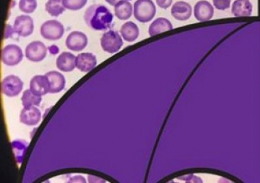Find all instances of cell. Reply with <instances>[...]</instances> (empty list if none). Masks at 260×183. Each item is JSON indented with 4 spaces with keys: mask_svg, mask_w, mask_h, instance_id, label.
<instances>
[{
    "mask_svg": "<svg viewBox=\"0 0 260 183\" xmlns=\"http://www.w3.org/2000/svg\"><path fill=\"white\" fill-rule=\"evenodd\" d=\"M84 18L85 23L91 29L104 30L111 26L113 14L104 5H94L88 7Z\"/></svg>",
    "mask_w": 260,
    "mask_h": 183,
    "instance_id": "6da1fadb",
    "label": "cell"
},
{
    "mask_svg": "<svg viewBox=\"0 0 260 183\" xmlns=\"http://www.w3.org/2000/svg\"><path fill=\"white\" fill-rule=\"evenodd\" d=\"M134 16L140 23L151 21L156 14V7L152 0H137L134 5Z\"/></svg>",
    "mask_w": 260,
    "mask_h": 183,
    "instance_id": "7a4b0ae2",
    "label": "cell"
},
{
    "mask_svg": "<svg viewBox=\"0 0 260 183\" xmlns=\"http://www.w3.org/2000/svg\"><path fill=\"white\" fill-rule=\"evenodd\" d=\"M123 45L121 36L118 32L109 30L102 35L101 39V46L106 52L109 54H115L118 52Z\"/></svg>",
    "mask_w": 260,
    "mask_h": 183,
    "instance_id": "3957f363",
    "label": "cell"
},
{
    "mask_svg": "<svg viewBox=\"0 0 260 183\" xmlns=\"http://www.w3.org/2000/svg\"><path fill=\"white\" fill-rule=\"evenodd\" d=\"M64 32L63 25L56 20H50L45 22L40 27V34L46 40L56 41L61 39Z\"/></svg>",
    "mask_w": 260,
    "mask_h": 183,
    "instance_id": "277c9868",
    "label": "cell"
},
{
    "mask_svg": "<svg viewBox=\"0 0 260 183\" xmlns=\"http://www.w3.org/2000/svg\"><path fill=\"white\" fill-rule=\"evenodd\" d=\"M23 83L15 75H9L4 79L1 84L2 91L7 97L17 96L23 89Z\"/></svg>",
    "mask_w": 260,
    "mask_h": 183,
    "instance_id": "5b68a950",
    "label": "cell"
},
{
    "mask_svg": "<svg viewBox=\"0 0 260 183\" xmlns=\"http://www.w3.org/2000/svg\"><path fill=\"white\" fill-rule=\"evenodd\" d=\"M23 54L21 47L16 45H9L3 49L2 60L8 66L18 65L23 59Z\"/></svg>",
    "mask_w": 260,
    "mask_h": 183,
    "instance_id": "8992f818",
    "label": "cell"
},
{
    "mask_svg": "<svg viewBox=\"0 0 260 183\" xmlns=\"http://www.w3.org/2000/svg\"><path fill=\"white\" fill-rule=\"evenodd\" d=\"M47 49L43 42L36 41L31 42L25 48V56L30 61H42L47 56Z\"/></svg>",
    "mask_w": 260,
    "mask_h": 183,
    "instance_id": "52a82bcc",
    "label": "cell"
},
{
    "mask_svg": "<svg viewBox=\"0 0 260 183\" xmlns=\"http://www.w3.org/2000/svg\"><path fill=\"white\" fill-rule=\"evenodd\" d=\"M14 30L16 33L21 36L25 38L31 35L34 30V20L27 15L17 16L14 21Z\"/></svg>",
    "mask_w": 260,
    "mask_h": 183,
    "instance_id": "ba28073f",
    "label": "cell"
},
{
    "mask_svg": "<svg viewBox=\"0 0 260 183\" xmlns=\"http://www.w3.org/2000/svg\"><path fill=\"white\" fill-rule=\"evenodd\" d=\"M88 43L87 36L83 32L80 31H73L67 36L66 45L69 50L80 51L87 47Z\"/></svg>",
    "mask_w": 260,
    "mask_h": 183,
    "instance_id": "9c48e42d",
    "label": "cell"
},
{
    "mask_svg": "<svg viewBox=\"0 0 260 183\" xmlns=\"http://www.w3.org/2000/svg\"><path fill=\"white\" fill-rule=\"evenodd\" d=\"M214 15V8L211 4L206 0L198 2L194 7V16L199 21H207Z\"/></svg>",
    "mask_w": 260,
    "mask_h": 183,
    "instance_id": "30bf717a",
    "label": "cell"
},
{
    "mask_svg": "<svg viewBox=\"0 0 260 183\" xmlns=\"http://www.w3.org/2000/svg\"><path fill=\"white\" fill-rule=\"evenodd\" d=\"M41 120L40 109L34 106H27L22 109L20 115V122L27 126H35Z\"/></svg>",
    "mask_w": 260,
    "mask_h": 183,
    "instance_id": "8fae6325",
    "label": "cell"
},
{
    "mask_svg": "<svg viewBox=\"0 0 260 183\" xmlns=\"http://www.w3.org/2000/svg\"><path fill=\"white\" fill-rule=\"evenodd\" d=\"M30 89L38 96H42L49 93L50 84L46 75H36L30 82Z\"/></svg>",
    "mask_w": 260,
    "mask_h": 183,
    "instance_id": "7c38bea8",
    "label": "cell"
},
{
    "mask_svg": "<svg viewBox=\"0 0 260 183\" xmlns=\"http://www.w3.org/2000/svg\"><path fill=\"white\" fill-rule=\"evenodd\" d=\"M96 57L91 53H82L77 56L76 67L82 72H89L96 66Z\"/></svg>",
    "mask_w": 260,
    "mask_h": 183,
    "instance_id": "4fadbf2b",
    "label": "cell"
},
{
    "mask_svg": "<svg viewBox=\"0 0 260 183\" xmlns=\"http://www.w3.org/2000/svg\"><path fill=\"white\" fill-rule=\"evenodd\" d=\"M171 14L177 21H187L192 14V7L186 2H177L171 9Z\"/></svg>",
    "mask_w": 260,
    "mask_h": 183,
    "instance_id": "5bb4252c",
    "label": "cell"
},
{
    "mask_svg": "<svg viewBox=\"0 0 260 183\" xmlns=\"http://www.w3.org/2000/svg\"><path fill=\"white\" fill-rule=\"evenodd\" d=\"M46 77L48 78L50 84V93H57L63 91L66 86L65 78L61 73L56 71H51L46 73Z\"/></svg>",
    "mask_w": 260,
    "mask_h": 183,
    "instance_id": "9a60e30c",
    "label": "cell"
},
{
    "mask_svg": "<svg viewBox=\"0 0 260 183\" xmlns=\"http://www.w3.org/2000/svg\"><path fill=\"white\" fill-rule=\"evenodd\" d=\"M76 56L71 53H62L56 59V67L62 72H71L76 67Z\"/></svg>",
    "mask_w": 260,
    "mask_h": 183,
    "instance_id": "2e32d148",
    "label": "cell"
},
{
    "mask_svg": "<svg viewBox=\"0 0 260 183\" xmlns=\"http://www.w3.org/2000/svg\"><path fill=\"white\" fill-rule=\"evenodd\" d=\"M232 14L236 17L251 16L252 5L250 0H235L232 8Z\"/></svg>",
    "mask_w": 260,
    "mask_h": 183,
    "instance_id": "e0dca14e",
    "label": "cell"
},
{
    "mask_svg": "<svg viewBox=\"0 0 260 183\" xmlns=\"http://www.w3.org/2000/svg\"><path fill=\"white\" fill-rule=\"evenodd\" d=\"M173 29V25L169 20L166 18H158L150 25L148 34L150 36H153L167 31L172 30Z\"/></svg>",
    "mask_w": 260,
    "mask_h": 183,
    "instance_id": "ac0fdd59",
    "label": "cell"
},
{
    "mask_svg": "<svg viewBox=\"0 0 260 183\" xmlns=\"http://www.w3.org/2000/svg\"><path fill=\"white\" fill-rule=\"evenodd\" d=\"M133 8L132 4L126 0L119 1L115 5V16L121 21L129 19L133 15Z\"/></svg>",
    "mask_w": 260,
    "mask_h": 183,
    "instance_id": "d6986e66",
    "label": "cell"
},
{
    "mask_svg": "<svg viewBox=\"0 0 260 183\" xmlns=\"http://www.w3.org/2000/svg\"><path fill=\"white\" fill-rule=\"evenodd\" d=\"M120 33L126 42H135L139 35V27L133 22L128 21L122 25Z\"/></svg>",
    "mask_w": 260,
    "mask_h": 183,
    "instance_id": "ffe728a7",
    "label": "cell"
},
{
    "mask_svg": "<svg viewBox=\"0 0 260 183\" xmlns=\"http://www.w3.org/2000/svg\"><path fill=\"white\" fill-rule=\"evenodd\" d=\"M45 10L49 15L57 17L66 10L63 0H48L45 5Z\"/></svg>",
    "mask_w": 260,
    "mask_h": 183,
    "instance_id": "44dd1931",
    "label": "cell"
},
{
    "mask_svg": "<svg viewBox=\"0 0 260 183\" xmlns=\"http://www.w3.org/2000/svg\"><path fill=\"white\" fill-rule=\"evenodd\" d=\"M22 104L24 107L38 106L42 101L41 96L35 94L30 89L25 90L21 98Z\"/></svg>",
    "mask_w": 260,
    "mask_h": 183,
    "instance_id": "7402d4cb",
    "label": "cell"
},
{
    "mask_svg": "<svg viewBox=\"0 0 260 183\" xmlns=\"http://www.w3.org/2000/svg\"><path fill=\"white\" fill-rule=\"evenodd\" d=\"M38 7L37 0H20L18 7L22 12L25 14H32Z\"/></svg>",
    "mask_w": 260,
    "mask_h": 183,
    "instance_id": "603a6c76",
    "label": "cell"
},
{
    "mask_svg": "<svg viewBox=\"0 0 260 183\" xmlns=\"http://www.w3.org/2000/svg\"><path fill=\"white\" fill-rule=\"evenodd\" d=\"M64 7L69 10L77 11L87 5V0H63Z\"/></svg>",
    "mask_w": 260,
    "mask_h": 183,
    "instance_id": "cb8c5ba5",
    "label": "cell"
},
{
    "mask_svg": "<svg viewBox=\"0 0 260 183\" xmlns=\"http://www.w3.org/2000/svg\"><path fill=\"white\" fill-rule=\"evenodd\" d=\"M212 2L218 10L224 11L230 7L231 0H212Z\"/></svg>",
    "mask_w": 260,
    "mask_h": 183,
    "instance_id": "d4e9b609",
    "label": "cell"
},
{
    "mask_svg": "<svg viewBox=\"0 0 260 183\" xmlns=\"http://www.w3.org/2000/svg\"><path fill=\"white\" fill-rule=\"evenodd\" d=\"M173 2V0H156V4L161 9H166L171 6Z\"/></svg>",
    "mask_w": 260,
    "mask_h": 183,
    "instance_id": "484cf974",
    "label": "cell"
},
{
    "mask_svg": "<svg viewBox=\"0 0 260 183\" xmlns=\"http://www.w3.org/2000/svg\"><path fill=\"white\" fill-rule=\"evenodd\" d=\"M14 32V28L10 25H6L5 31V39H8V38H11Z\"/></svg>",
    "mask_w": 260,
    "mask_h": 183,
    "instance_id": "4316f807",
    "label": "cell"
},
{
    "mask_svg": "<svg viewBox=\"0 0 260 183\" xmlns=\"http://www.w3.org/2000/svg\"><path fill=\"white\" fill-rule=\"evenodd\" d=\"M106 3H109L111 6H115L118 3L119 0H105Z\"/></svg>",
    "mask_w": 260,
    "mask_h": 183,
    "instance_id": "83f0119b",
    "label": "cell"
},
{
    "mask_svg": "<svg viewBox=\"0 0 260 183\" xmlns=\"http://www.w3.org/2000/svg\"><path fill=\"white\" fill-rule=\"evenodd\" d=\"M126 1H130V0H126Z\"/></svg>",
    "mask_w": 260,
    "mask_h": 183,
    "instance_id": "f1b7e54d",
    "label": "cell"
}]
</instances>
